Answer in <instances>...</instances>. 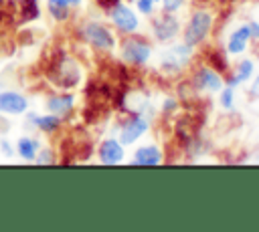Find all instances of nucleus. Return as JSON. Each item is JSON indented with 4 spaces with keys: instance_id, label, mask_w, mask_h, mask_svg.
<instances>
[{
    "instance_id": "cd10ccee",
    "label": "nucleus",
    "mask_w": 259,
    "mask_h": 232,
    "mask_svg": "<svg viewBox=\"0 0 259 232\" xmlns=\"http://www.w3.org/2000/svg\"><path fill=\"white\" fill-rule=\"evenodd\" d=\"M0 145H2V149H4V153H6V155H12V145H10L6 139H2V143H0Z\"/></svg>"
},
{
    "instance_id": "f8f14e48",
    "label": "nucleus",
    "mask_w": 259,
    "mask_h": 232,
    "mask_svg": "<svg viewBox=\"0 0 259 232\" xmlns=\"http://www.w3.org/2000/svg\"><path fill=\"white\" fill-rule=\"evenodd\" d=\"M75 107V99L71 93H61V95H53L47 101V109L49 113H55L59 117H67Z\"/></svg>"
},
{
    "instance_id": "b1692460",
    "label": "nucleus",
    "mask_w": 259,
    "mask_h": 232,
    "mask_svg": "<svg viewBox=\"0 0 259 232\" xmlns=\"http://www.w3.org/2000/svg\"><path fill=\"white\" fill-rule=\"evenodd\" d=\"M178 109V101L176 99H166L164 101V113H172Z\"/></svg>"
},
{
    "instance_id": "6e6552de",
    "label": "nucleus",
    "mask_w": 259,
    "mask_h": 232,
    "mask_svg": "<svg viewBox=\"0 0 259 232\" xmlns=\"http://www.w3.org/2000/svg\"><path fill=\"white\" fill-rule=\"evenodd\" d=\"M109 16H111V22L115 24V28L121 30V32H125V34H132V32L138 30V26H140L136 12H134L130 6L121 4V2H117V4L109 10Z\"/></svg>"
},
{
    "instance_id": "aec40b11",
    "label": "nucleus",
    "mask_w": 259,
    "mask_h": 232,
    "mask_svg": "<svg viewBox=\"0 0 259 232\" xmlns=\"http://www.w3.org/2000/svg\"><path fill=\"white\" fill-rule=\"evenodd\" d=\"M219 103L223 109H233L235 105V89L229 85V87H223L219 91Z\"/></svg>"
},
{
    "instance_id": "20e7f679",
    "label": "nucleus",
    "mask_w": 259,
    "mask_h": 232,
    "mask_svg": "<svg viewBox=\"0 0 259 232\" xmlns=\"http://www.w3.org/2000/svg\"><path fill=\"white\" fill-rule=\"evenodd\" d=\"M192 61V46H188L186 42L182 44H174L170 46L162 59H160V71L168 73V75H180L188 63Z\"/></svg>"
},
{
    "instance_id": "bb28decb",
    "label": "nucleus",
    "mask_w": 259,
    "mask_h": 232,
    "mask_svg": "<svg viewBox=\"0 0 259 232\" xmlns=\"http://www.w3.org/2000/svg\"><path fill=\"white\" fill-rule=\"evenodd\" d=\"M119 0H97V4L103 8V10H111Z\"/></svg>"
},
{
    "instance_id": "5701e85b",
    "label": "nucleus",
    "mask_w": 259,
    "mask_h": 232,
    "mask_svg": "<svg viewBox=\"0 0 259 232\" xmlns=\"http://www.w3.org/2000/svg\"><path fill=\"white\" fill-rule=\"evenodd\" d=\"M247 30H249V38H253V40H259V22L251 20V22L247 24Z\"/></svg>"
},
{
    "instance_id": "423d86ee",
    "label": "nucleus",
    "mask_w": 259,
    "mask_h": 232,
    "mask_svg": "<svg viewBox=\"0 0 259 232\" xmlns=\"http://www.w3.org/2000/svg\"><path fill=\"white\" fill-rule=\"evenodd\" d=\"M178 30H180V22L172 12L164 10L162 14L154 16V20H152V32L160 42H166V40L174 38L178 34Z\"/></svg>"
},
{
    "instance_id": "9b49d317",
    "label": "nucleus",
    "mask_w": 259,
    "mask_h": 232,
    "mask_svg": "<svg viewBox=\"0 0 259 232\" xmlns=\"http://www.w3.org/2000/svg\"><path fill=\"white\" fill-rule=\"evenodd\" d=\"M99 161L105 165H115L123 159V145L117 139H105L99 145Z\"/></svg>"
},
{
    "instance_id": "6ab92c4d",
    "label": "nucleus",
    "mask_w": 259,
    "mask_h": 232,
    "mask_svg": "<svg viewBox=\"0 0 259 232\" xmlns=\"http://www.w3.org/2000/svg\"><path fill=\"white\" fill-rule=\"evenodd\" d=\"M20 20L22 22H32L40 16V8H38V0H20Z\"/></svg>"
},
{
    "instance_id": "9d476101",
    "label": "nucleus",
    "mask_w": 259,
    "mask_h": 232,
    "mask_svg": "<svg viewBox=\"0 0 259 232\" xmlns=\"http://www.w3.org/2000/svg\"><path fill=\"white\" fill-rule=\"evenodd\" d=\"M28 101L24 95L16 91H0V111L6 115H20L26 113Z\"/></svg>"
},
{
    "instance_id": "4be33fe9",
    "label": "nucleus",
    "mask_w": 259,
    "mask_h": 232,
    "mask_svg": "<svg viewBox=\"0 0 259 232\" xmlns=\"http://www.w3.org/2000/svg\"><path fill=\"white\" fill-rule=\"evenodd\" d=\"M136 2H138V10L142 14H152L154 12V4L150 0H136Z\"/></svg>"
},
{
    "instance_id": "dca6fc26",
    "label": "nucleus",
    "mask_w": 259,
    "mask_h": 232,
    "mask_svg": "<svg viewBox=\"0 0 259 232\" xmlns=\"http://www.w3.org/2000/svg\"><path fill=\"white\" fill-rule=\"evenodd\" d=\"M204 61H206V67H210L212 71L217 73H227L229 71V63H227V54L221 50V46H212V48H206L204 50Z\"/></svg>"
},
{
    "instance_id": "39448f33",
    "label": "nucleus",
    "mask_w": 259,
    "mask_h": 232,
    "mask_svg": "<svg viewBox=\"0 0 259 232\" xmlns=\"http://www.w3.org/2000/svg\"><path fill=\"white\" fill-rule=\"evenodd\" d=\"M150 54H152V46L144 36H134L132 34V36H125L121 40V59L125 63L140 67L144 63H148Z\"/></svg>"
},
{
    "instance_id": "7ed1b4c3",
    "label": "nucleus",
    "mask_w": 259,
    "mask_h": 232,
    "mask_svg": "<svg viewBox=\"0 0 259 232\" xmlns=\"http://www.w3.org/2000/svg\"><path fill=\"white\" fill-rule=\"evenodd\" d=\"M81 38L101 52H109L115 46V36L111 34V30L95 20H87L81 26Z\"/></svg>"
},
{
    "instance_id": "ddd939ff",
    "label": "nucleus",
    "mask_w": 259,
    "mask_h": 232,
    "mask_svg": "<svg viewBox=\"0 0 259 232\" xmlns=\"http://www.w3.org/2000/svg\"><path fill=\"white\" fill-rule=\"evenodd\" d=\"M132 163L134 165H158L162 163V151L156 145H142L134 151Z\"/></svg>"
},
{
    "instance_id": "393cba45",
    "label": "nucleus",
    "mask_w": 259,
    "mask_h": 232,
    "mask_svg": "<svg viewBox=\"0 0 259 232\" xmlns=\"http://www.w3.org/2000/svg\"><path fill=\"white\" fill-rule=\"evenodd\" d=\"M49 161H53V151L51 149H45L42 155L36 157V163H49Z\"/></svg>"
},
{
    "instance_id": "c85d7f7f",
    "label": "nucleus",
    "mask_w": 259,
    "mask_h": 232,
    "mask_svg": "<svg viewBox=\"0 0 259 232\" xmlns=\"http://www.w3.org/2000/svg\"><path fill=\"white\" fill-rule=\"evenodd\" d=\"M150 2H152V4H158V2H160V0H150Z\"/></svg>"
},
{
    "instance_id": "c756f323",
    "label": "nucleus",
    "mask_w": 259,
    "mask_h": 232,
    "mask_svg": "<svg viewBox=\"0 0 259 232\" xmlns=\"http://www.w3.org/2000/svg\"><path fill=\"white\" fill-rule=\"evenodd\" d=\"M2 6H4V0H0V10H2Z\"/></svg>"
},
{
    "instance_id": "f03ea898",
    "label": "nucleus",
    "mask_w": 259,
    "mask_h": 232,
    "mask_svg": "<svg viewBox=\"0 0 259 232\" xmlns=\"http://www.w3.org/2000/svg\"><path fill=\"white\" fill-rule=\"evenodd\" d=\"M210 28H212V14L208 10H202V8L194 10L186 28H184V42L192 48L202 44L208 38Z\"/></svg>"
},
{
    "instance_id": "412c9836",
    "label": "nucleus",
    "mask_w": 259,
    "mask_h": 232,
    "mask_svg": "<svg viewBox=\"0 0 259 232\" xmlns=\"http://www.w3.org/2000/svg\"><path fill=\"white\" fill-rule=\"evenodd\" d=\"M162 2H164V10L166 12H176L184 4V0H162Z\"/></svg>"
},
{
    "instance_id": "2eb2a0df",
    "label": "nucleus",
    "mask_w": 259,
    "mask_h": 232,
    "mask_svg": "<svg viewBox=\"0 0 259 232\" xmlns=\"http://www.w3.org/2000/svg\"><path fill=\"white\" fill-rule=\"evenodd\" d=\"M28 121L34 125V127H38L42 133H47V135H51V133H55L59 127H61V117L59 115H55V113H49V115H28Z\"/></svg>"
},
{
    "instance_id": "f257e3e1",
    "label": "nucleus",
    "mask_w": 259,
    "mask_h": 232,
    "mask_svg": "<svg viewBox=\"0 0 259 232\" xmlns=\"http://www.w3.org/2000/svg\"><path fill=\"white\" fill-rule=\"evenodd\" d=\"M47 79L51 81V85H55L57 89H73L75 85H79L81 81V67L75 59L59 52V56L53 59V63L47 67L45 71Z\"/></svg>"
},
{
    "instance_id": "1a4fd4ad",
    "label": "nucleus",
    "mask_w": 259,
    "mask_h": 232,
    "mask_svg": "<svg viewBox=\"0 0 259 232\" xmlns=\"http://www.w3.org/2000/svg\"><path fill=\"white\" fill-rule=\"evenodd\" d=\"M190 85L196 91H217L219 93L223 89V79L210 67H198L194 71V75L190 77Z\"/></svg>"
},
{
    "instance_id": "a211bd4d",
    "label": "nucleus",
    "mask_w": 259,
    "mask_h": 232,
    "mask_svg": "<svg viewBox=\"0 0 259 232\" xmlns=\"http://www.w3.org/2000/svg\"><path fill=\"white\" fill-rule=\"evenodd\" d=\"M16 151L24 161H34L36 159V151H38V141L32 137H20L16 141Z\"/></svg>"
},
{
    "instance_id": "0eeeda50",
    "label": "nucleus",
    "mask_w": 259,
    "mask_h": 232,
    "mask_svg": "<svg viewBox=\"0 0 259 232\" xmlns=\"http://www.w3.org/2000/svg\"><path fill=\"white\" fill-rule=\"evenodd\" d=\"M148 127H150V123H148V119L144 117V115H132L130 119H125L123 123H121V127H119V143L121 145H132L138 137H142L146 131H148Z\"/></svg>"
},
{
    "instance_id": "4468645a",
    "label": "nucleus",
    "mask_w": 259,
    "mask_h": 232,
    "mask_svg": "<svg viewBox=\"0 0 259 232\" xmlns=\"http://www.w3.org/2000/svg\"><path fill=\"white\" fill-rule=\"evenodd\" d=\"M247 42H249V30H247V24H245V26H239L237 30L231 32V36L227 40V52L229 54H239L247 48Z\"/></svg>"
},
{
    "instance_id": "f3484780",
    "label": "nucleus",
    "mask_w": 259,
    "mask_h": 232,
    "mask_svg": "<svg viewBox=\"0 0 259 232\" xmlns=\"http://www.w3.org/2000/svg\"><path fill=\"white\" fill-rule=\"evenodd\" d=\"M253 71H255L253 61H251V59H243V61L235 67V73L231 75L229 85H231V87H235V85H241V83L249 81V79H251V75H253Z\"/></svg>"
},
{
    "instance_id": "a878e982",
    "label": "nucleus",
    "mask_w": 259,
    "mask_h": 232,
    "mask_svg": "<svg viewBox=\"0 0 259 232\" xmlns=\"http://www.w3.org/2000/svg\"><path fill=\"white\" fill-rule=\"evenodd\" d=\"M249 93H251V97H257V99H259V75H257V77H255V81L251 83Z\"/></svg>"
}]
</instances>
